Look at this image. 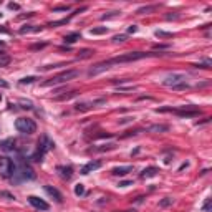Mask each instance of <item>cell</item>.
I'll use <instances>...</instances> for the list:
<instances>
[{"instance_id":"obj_15","label":"cell","mask_w":212,"mask_h":212,"mask_svg":"<svg viewBox=\"0 0 212 212\" xmlns=\"http://www.w3.org/2000/svg\"><path fill=\"white\" fill-rule=\"evenodd\" d=\"M167 129L169 128H167L166 124H154V126H149L148 131H153V133H166Z\"/></svg>"},{"instance_id":"obj_23","label":"cell","mask_w":212,"mask_h":212,"mask_svg":"<svg viewBox=\"0 0 212 212\" xmlns=\"http://www.w3.org/2000/svg\"><path fill=\"white\" fill-rule=\"evenodd\" d=\"M35 80H38L37 76H25V78L20 80V85H30V83H33Z\"/></svg>"},{"instance_id":"obj_18","label":"cell","mask_w":212,"mask_h":212,"mask_svg":"<svg viewBox=\"0 0 212 212\" xmlns=\"http://www.w3.org/2000/svg\"><path fill=\"white\" fill-rule=\"evenodd\" d=\"M42 27H32V25H27V27H22L20 28V33H32V32H40Z\"/></svg>"},{"instance_id":"obj_2","label":"cell","mask_w":212,"mask_h":212,"mask_svg":"<svg viewBox=\"0 0 212 212\" xmlns=\"http://www.w3.org/2000/svg\"><path fill=\"white\" fill-rule=\"evenodd\" d=\"M12 179H13V182L33 181V179H35V171L32 169V166L25 161L23 156H18L17 162H15V172H13Z\"/></svg>"},{"instance_id":"obj_17","label":"cell","mask_w":212,"mask_h":212,"mask_svg":"<svg viewBox=\"0 0 212 212\" xmlns=\"http://www.w3.org/2000/svg\"><path fill=\"white\" fill-rule=\"evenodd\" d=\"M80 38H81V35L75 32V33H70V35H67V37H65V43L71 45V43H75L76 40H80Z\"/></svg>"},{"instance_id":"obj_20","label":"cell","mask_w":212,"mask_h":212,"mask_svg":"<svg viewBox=\"0 0 212 212\" xmlns=\"http://www.w3.org/2000/svg\"><path fill=\"white\" fill-rule=\"evenodd\" d=\"M90 33H91V35H104V33H108V28H106V27H98V28H91V30H90Z\"/></svg>"},{"instance_id":"obj_25","label":"cell","mask_w":212,"mask_h":212,"mask_svg":"<svg viewBox=\"0 0 212 212\" xmlns=\"http://www.w3.org/2000/svg\"><path fill=\"white\" fill-rule=\"evenodd\" d=\"M75 194H76V195H83V194H85L83 184H76V186H75Z\"/></svg>"},{"instance_id":"obj_10","label":"cell","mask_w":212,"mask_h":212,"mask_svg":"<svg viewBox=\"0 0 212 212\" xmlns=\"http://www.w3.org/2000/svg\"><path fill=\"white\" fill-rule=\"evenodd\" d=\"M184 80H186V76L184 75H171V76H167L164 81H162V85H166V86H176V85H179V83H182Z\"/></svg>"},{"instance_id":"obj_36","label":"cell","mask_w":212,"mask_h":212,"mask_svg":"<svg viewBox=\"0 0 212 212\" xmlns=\"http://www.w3.org/2000/svg\"><path fill=\"white\" fill-rule=\"evenodd\" d=\"M209 209H211V199H207V200H205V202H204V211L207 212Z\"/></svg>"},{"instance_id":"obj_32","label":"cell","mask_w":212,"mask_h":212,"mask_svg":"<svg viewBox=\"0 0 212 212\" xmlns=\"http://www.w3.org/2000/svg\"><path fill=\"white\" fill-rule=\"evenodd\" d=\"M187 88H189V85L187 83H179V85H176V86H172V90H176V91H179V90H187Z\"/></svg>"},{"instance_id":"obj_38","label":"cell","mask_w":212,"mask_h":212,"mask_svg":"<svg viewBox=\"0 0 212 212\" xmlns=\"http://www.w3.org/2000/svg\"><path fill=\"white\" fill-rule=\"evenodd\" d=\"M9 9L10 10H18V9H20V5H18V4H9Z\"/></svg>"},{"instance_id":"obj_16","label":"cell","mask_w":212,"mask_h":212,"mask_svg":"<svg viewBox=\"0 0 212 212\" xmlns=\"http://www.w3.org/2000/svg\"><path fill=\"white\" fill-rule=\"evenodd\" d=\"M58 171L62 172V176H63L65 179H70L71 176H73V169H71L70 166H68V167H65V166H60V167H58Z\"/></svg>"},{"instance_id":"obj_13","label":"cell","mask_w":212,"mask_h":212,"mask_svg":"<svg viewBox=\"0 0 212 212\" xmlns=\"http://www.w3.org/2000/svg\"><path fill=\"white\" fill-rule=\"evenodd\" d=\"M0 149L5 151V153H10V151L15 149V141L13 139H5V141L0 143Z\"/></svg>"},{"instance_id":"obj_33","label":"cell","mask_w":212,"mask_h":212,"mask_svg":"<svg viewBox=\"0 0 212 212\" xmlns=\"http://www.w3.org/2000/svg\"><path fill=\"white\" fill-rule=\"evenodd\" d=\"M197 68H209L211 67V60H205L204 63H199V65H195Z\"/></svg>"},{"instance_id":"obj_12","label":"cell","mask_w":212,"mask_h":212,"mask_svg":"<svg viewBox=\"0 0 212 212\" xmlns=\"http://www.w3.org/2000/svg\"><path fill=\"white\" fill-rule=\"evenodd\" d=\"M45 191H46V194H50L51 197H55L56 202H62L63 200V195L60 194L58 189H55V187H51V186H45Z\"/></svg>"},{"instance_id":"obj_26","label":"cell","mask_w":212,"mask_h":212,"mask_svg":"<svg viewBox=\"0 0 212 212\" xmlns=\"http://www.w3.org/2000/svg\"><path fill=\"white\" fill-rule=\"evenodd\" d=\"M70 10V5H58V7H53V12H68Z\"/></svg>"},{"instance_id":"obj_3","label":"cell","mask_w":212,"mask_h":212,"mask_svg":"<svg viewBox=\"0 0 212 212\" xmlns=\"http://www.w3.org/2000/svg\"><path fill=\"white\" fill-rule=\"evenodd\" d=\"M53 146H55V144L51 143L50 137L46 136V134H42V136H40V141H38L37 153L32 156V159H33V161H37V162H40V161H42V158L51 149V148H53Z\"/></svg>"},{"instance_id":"obj_5","label":"cell","mask_w":212,"mask_h":212,"mask_svg":"<svg viewBox=\"0 0 212 212\" xmlns=\"http://www.w3.org/2000/svg\"><path fill=\"white\" fill-rule=\"evenodd\" d=\"M15 128H17V131H20L23 134H33L37 131V123L30 118H18L15 121Z\"/></svg>"},{"instance_id":"obj_39","label":"cell","mask_w":212,"mask_h":212,"mask_svg":"<svg viewBox=\"0 0 212 212\" xmlns=\"http://www.w3.org/2000/svg\"><path fill=\"white\" fill-rule=\"evenodd\" d=\"M0 195H4V197H9V199H15L12 194H9V192H0Z\"/></svg>"},{"instance_id":"obj_45","label":"cell","mask_w":212,"mask_h":212,"mask_svg":"<svg viewBox=\"0 0 212 212\" xmlns=\"http://www.w3.org/2000/svg\"><path fill=\"white\" fill-rule=\"evenodd\" d=\"M0 17H2V13H0Z\"/></svg>"},{"instance_id":"obj_27","label":"cell","mask_w":212,"mask_h":212,"mask_svg":"<svg viewBox=\"0 0 212 212\" xmlns=\"http://www.w3.org/2000/svg\"><path fill=\"white\" fill-rule=\"evenodd\" d=\"M126 38H128V37H126L124 33H121V35H116V37H113V42H114V43H121V42H124Z\"/></svg>"},{"instance_id":"obj_8","label":"cell","mask_w":212,"mask_h":212,"mask_svg":"<svg viewBox=\"0 0 212 212\" xmlns=\"http://www.w3.org/2000/svg\"><path fill=\"white\" fill-rule=\"evenodd\" d=\"M28 202L32 204L35 209H38V211H48V209H50L48 202H45L43 199H40V197H37V195H30V197H28Z\"/></svg>"},{"instance_id":"obj_22","label":"cell","mask_w":212,"mask_h":212,"mask_svg":"<svg viewBox=\"0 0 212 212\" xmlns=\"http://www.w3.org/2000/svg\"><path fill=\"white\" fill-rule=\"evenodd\" d=\"M91 55H93V50H90V48H85V50L80 51L78 58H88V56H91Z\"/></svg>"},{"instance_id":"obj_19","label":"cell","mask_w":212,"mask_h":212,"mask_svg":"<svg viewBox=\"0 0 212 212\" xmlns=\"http://www.w3.org/2000/svg\"><path fill=\"white\" fill-rule=\"evenodd\" d=\"M76 95H78V91H70V93H67V95L56 96L55 100H56V101H65V100H70V98H73V96H76Z\"/></svg>"},{"instance_id":"obj_41","label":"cell","mask_w":212,"mask_h":212,"mask_svg":"<svg viewBox=\"0 0 212 212\" xmlns=\"http://www.w3.org/2000/svg\"><path fill=\"white\" fill-rule=\"evenodd\" d=\"M46 45V43H40V45H33V46H32V48H43V46H45Z\"/></svg>"},{"instance_id":"obj_40","label":"cell","mask_w":212,"mask_h":212,"mask_svg":"<svg viewBox=\"0 0 212 212\" xmlns=\"http://www.w3.org/2000/svg\"><path fill=\"white\" fill-rule=\"evenodd\" d=\"M0 86H2V88H9V83L4 81V80H0Z\"/></svg>"},{"instance_id":"obj_30","label":"cell","mask_w":212,"mask_h":212,"mask_svg":"<svg viewBox=\"0 0 212 212\" xmlns=\"http://www.w3.org/2000/svg\"><path fill=\"white\" fill-rule=\"evenodd\" d=\"M171 204H172V199H171V197H166V199H162L161 202H159V205H161V207H167Z\"/></svg>"},{"instance_id":"obj_31","label":"cell","mask_w":212,"mask_h":212,"mask_svg":"<svg viewBox=\"0 0 212 212\" xmlns=\"http://www.w3.org/2000/svg\"><path fill=\"white\" fill-rule=\"evenodd\" d=\"M10 63V56H7V55H4L2 58H0V67H7Z\"/></svg>"},{"instance_id":"obj_43","label":"cell","mask_w":212,"mask_h":212,"mask_svg":"<svg viewBox=\"0 0 212 212\" xmlns=\"http://www.w3.org/2000/svg\"><path fill=\"white\" fill-rule=\"evenodd\" d=\"M124 212H134V211H124Z\"/></svg>"},{"instance_id":"obj_24","label":"cell","mask_w":212,"mask_h":212,"mask_svg":"<svg viewBox=\"0 0 212 212\" xmlns=\"http://www.w3.org/2000/svg\"><path fill=\"white\" fill-rule=\"evenodd\" d=\"M156 9H158L156 5H153V7H141V9L137 10V13H149V12H154Z\"/></svg>"},{"instance_id":"obj_44","label":"cell","mask_w":212,"mask_h":212,"mask_svg":"<svg viewBox=\"0 0 212 212\" xmlns=\"http://www.w3.org/2000/svg\"><path fill=\"white\" fill-rule=\"evenodd\" d=\"M0 45H2V46H4V42H0Z\"/></svg>"},{"instance_id":"obj_29","label":"cell","mask_w":212,"mask_h":212,"mask_svg":"<svg viewBox=\"0 0 212 212\" xmlns=\"http://www.w3.org/2000/svg\"><path fill=\"white\" fill-rule=\"evenodd\" d=\"M118 15H121V12H109V13H106V15H103V20H108V18H113V17H118Z\"/></svg>"},{"instance_id":"obj_14","label":"cell","mask_w":212,"mask_h":212,"mask_svg":"<svg viewBox=\"0 0 212 212\" xmlns=\"http://www.w3.org/2000/svg\"><path fill=\"white\" fill-rule=\"evenodd\" d=\"M159 172V169L158 167H148V169H144L141 172V174H139V177L141 179H146V177H154V176L158 174Z\"/></svg>"},{"instance_id":"obj_1","label":"cell","mask_w":212,"mask_h":212,"mask_svg":"<svg viewBox=\"0 0 212 212\" xmlns=\"http://www.w3.org/2000/svg\"><path fill=\"white\" fill-rule=\"evenodd\" d=\"M153 53H144V51H128V53L121 55V56H114V58H109V60H104V62H100L93 65L90 70H88V76H96L103 73V71L109 70L113 65H118V63H129V62H136V60H141L146 58Z\"/></svg>"},{"instance_id":"obj_6","label":"cell","mask_w":212,"mask_h":212,"mask_svg":"<svg viewBox=\"0 0 212 212\" xmlns=\"http://www.w3.org/2000/svg\"><path fill=\"white\" fill-rule=\"evenodd\" d=\"M15 172V161H12L7 156L0 158V176L2 177H12Z\"/></svg>"},{"instance_id":"obj_9","label":"cell","mask_w":212,"mask_h":212,"mask_svg":"<svg viewBox=\"0 0 212 212\" xmlns=\"http://www.w3.org/2000/svg\"><path fill=\"white\" fill-rule=\"evenodd\" d=\"M101 166H103V162H101V161H98V159H95V161H90L88 164H85V166L81 167V172H80V174L86 176V174H90V172H93V171L100 169Z\"/></svg>"},{"instance_id":"obj_4","label":"cell","mask_w":212,"mask_h":212,"mask_svg":"<svg viewBox=\"0 0 212 212\" xmlns=\"http://www.w3.org/2000/svg\"><path fill=\"white\" fill-rule=\"evenodd\" d=\"M78 75H80V71H78V70H67V71H62L60 75H56V76H53L51 80L45 81V83H43V86H51V85L65 83V81H70V80L76 78Z\"/></svg>"},{"instance_id":"obj_7","label":"cell","mask_w":212,"mask_h":212,"mask_svg":"<svg viewBox=\"0 0 212 212\" xmlns=\"http://www.w3.org/2000/svg\"><path fill=\"white\" fill-rule=\"evenodd\" d=\"M172 113L181 118H195L200 114V109H197L195 106H182L181 109H172Z\"/></svg>"},{"instance_id":"obj_34","label":"cell","mask_w":212,"mask_h":212,"mask_svg":"<svg viewBox=\"0 0 212 212\" xmlns=\"http://www.w3.org/2000/svg\"><path fill=\"white\" fill-rule=\"evenodd\" d=\"M118 186L119 187H128V186H133V182H131V181H121Z\"/></svg>"},{"instance_id":"obj_21","label":"cell","mask_w":212,"mask_h":212,"mask_svg":"<svg viewBox=\"0 0 212 212\" xmlns=\"http://www.w3.org/2000/svg\"><path fill=\"white\" fill-rule=\"evenodd\" d=\"M116 148V144L114 143H111V144H106V146H101V148H95V151H98V153H104V151H111Z\"/></svg>"},{"instance_id":"obj_37","label":"cell","mask_w":212,"mask_h":212,"mask_svg":"<svg viewBox=\"0 0 212 212\" xmlns=\"http://www.w3.org/2000/svg\"><path fill=\"white\" fill-rule=\"evenodd\" d=\"M136 32H137V27L136 25H131L128 28V33H136Z\"/></svg>"},{"instance_id":"obj_11","label":"cell","mask_w":212,"mask_h":212,"mask_svg":"<svg viewBox=\"0 0 212 212\" xmlns=\"http://www.w3.org/2000/svg\"><path fill=\"white\" fill-rule=\"evenodd\" d=\"M129 172H133V166H119L111 171V174H114V176H126Z\"/></svg>"},{"instance_id":"obj_42","label":"cell","mask_w":212,"mask_h":212,"mask_svg":"<svg viewBox=\"0 0 212 212\" xmlns=\"http://www.w3.org/2000/svg\"><path fill=\"white\" fill-rule=\"evenodd\" d=\"M0 32H2V33H9V30L7 28H0Z\"/></svg>"},{"instance_id":"obj_35","label":"cell","mask_w":212,"mask_h":212,"mask_svg":"<svg viewBox=\"0 0 212 212\" xmlns=\"http://www.w3.org/2000/svg\"><path fill=\"white\" fill-rule=\"evenodd\" d=\"M156 37H171V33H166V32H161V30H158V32H156Z\"/></svg>"},{"instance_id":"obj_28","label":"cell","mask_w":212,"mask_h":212,"mask_svg":"<svg viewBox=\"0 0 212 212\" xmlns=\"http://www.w3.org/2000/svg\"><path fill=\"white\" fill-rule=\"evenodd\" d=\"M68 20H70V18H63V20H58V22H51V23H50V27H58V25H67V23H68Z\"/></svg>"},{"instance_id":"obj_46","label":"cell","mask_w":212,"mask_h":212,"mask_svg":"<svg viewBox=\"0 0 212 212\" xmlns=\"http://www.w3.org/2000/svg\"><path fill=\"white\" fill-rule=\"evenodd\" d=\"M207 212H211V211H207Z\"/></svg>"}]
</instances>
